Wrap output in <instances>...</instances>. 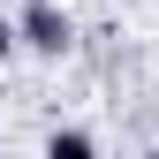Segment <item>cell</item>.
Returning <instances> with one entry per match:
<instances>
[{
	"mask_svg": "<svg viewBox=\"0 0 159 159\" xmlns=\"http://www.w3.org/2000/svg\"><path fill=\"white\" fill-rule=\"evenodd\" d=\"M46 159H98V144H91L84 129H53L46 136Z\"/></svg>",
	"mask_w": 159,
	"mask_h": 159,
	"instance_id": "cell-2",
	"label": "cell"
},
{
	"mask_svg": "<svg viewBox=\"0 0 159 159\" xmlns=\"http://www.w3.org/2000/svg\"><path fill=\"white\" fill-rule=\"evenodd\" d=\"M68 38H76V23H68V8H53V0H30L23 23H15V46H38V53H68Z\"/></svg>",
	"mask_w": 159,
	"mask_h": 159,
	"instance_id": "cell-1",
	"label": "cell"
},
{
	"mask_svg": "<svg viewBox=\"0 0 159 159\" xmlns=\"http://www.w3.org/2000/svg\"><path fill=\"white\" fill-rule=\"evenodd\" d=\"M0 53H15V23H8V15H0Z\"/></svg>",
	"mask_w": 159,
	"mask_h": 159,
	"instance_id": "cell-3",
	"label": "cell"
}]
</instances>
